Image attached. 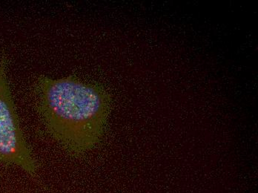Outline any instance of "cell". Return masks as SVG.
I'll use <instances>...</instances> for the list:
<instances>
[{
    "mask_svg": "<svg viewBox=\"0 0 258 193\" xmlns=\"http://www.w3.org/2000/svg\"><path fill=\"white\" fill-rule=\"evenodd\" d=\"M34 106L53 141L73 157L82 156L103 136L109 114V98L97 85L75 75L39 77Z\"/></svg>",
    "mask_w": 258,
    "mask_h": 193,
    "instance_id": "6da1fadb",
    "label": "cell"
},
{
    "mask_svg": "<svg viewBox=\"0 0 258 193\" xmlns=\"http://www.w3.org/2000/svg\"><path fill=\"white\" fill-rule=\"evenodd\" d=\"M7 66V57L3 54L0 59V164L18 166L34 177L38 166L20 125Z\"/></svg>",
    "mask_w": 258,
    "mask_h": 193,
    "instance_id": "7a4b0ae2",
    "label": "cell"
}]
</instances>
